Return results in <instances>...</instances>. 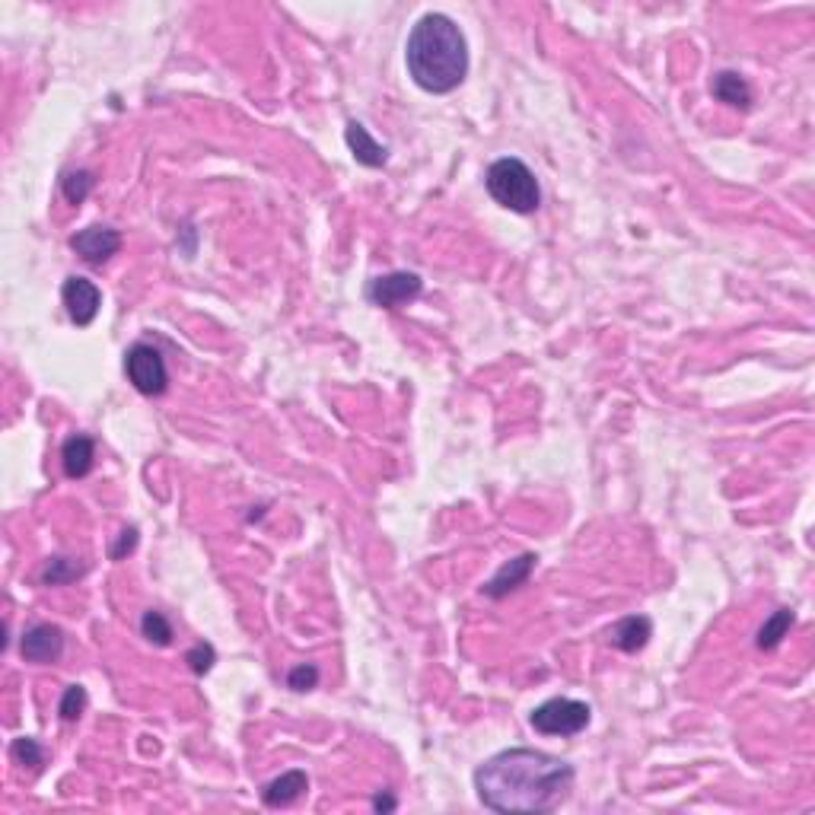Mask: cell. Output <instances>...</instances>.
Returning <instances> with one entry per match:
<instances>
[{
	"mask_svg": "<svg viewBox=\"0 0 815 815\" xmlns=\"http://www.w3.org/2000/svg\"><path fill=\"white\" fill-rule=\"evenodd\" d=\"M316 685H319V669L312 663L293 666L290 675H287V688H293V691H312Z\"/></svg>",
	"mask_w": 815,
	"mask_h": 815,
	"instance_id": "7402d4cb",
	"label": "cell"
},
{
	"mask_svg": "<svg viewBox=\"0 0 815 815\" xmlns=\"http://www.w3.org/2000/svg\"><path fill=\"white\" fill-rule=\"evenodd\" d=\"M710 90H714V96L720 99V102H726V106H733V109H749L752 106V90H749V83H745L739 74H733V71H720L717 77H714V86H710Z\"/></svg>",
	"mask_w": 815,
	"mask_h": 815,
	"instance_id": "9a60e30c",
	"label": "cell"
},
{
	"mask_svg": "<svg viewBox=\"0 0 815 815\" xmlns=\"http://www.w3.org/2000/svg\"><path fill=\"white\" fill-rule=\"evenodd\" d=\"M93 459H96V443H93V437H86V433H74V437L67 440L64 449H61L64 472L71 478L90 475L93 472Z\"/></svg>",
	"mask_w": 815,
	"mask_h": 815,
	"instance_id": "5bb4252c",
	"label": "cell"
},
{
	"mask_svg": "<svg viewBox=\"0 0 815 815\" xmlns=\"http://www.w3.org/2000/svg\"><path fill=\"white\" fill-rule=\"evenodd\" d=\"M484 185H488V195L513 214H532L542 204V188L535 182L532 169L516 156H504V160L491 163Z\"/></svg>",
	"mask_w": 815,
	"mask_h": 815,
	"instance_id": "3957f363",
	"label": "cell"
},
{
	"mask_svg": "<svg viewBox=\"0 0 815 815\" xmlns=\"http://www.w3.org/2000/svg\"><path fill=\"white\" fill-rule=\"evenodd\" d=\"M309 790V777L306 771H287L281 777H274L271 784L262 790V803L277 809V806H290V803H297L300 796Z\"/></svg>",
	"mask_w": 815,
	"mask_h": 815,
	"instance_id": "4fadbf2b",
	"label": "cell"
},
{
	"mask_svg": "<svg viewBox=\"0 0 815 815\" xmlns=\"http://www.w3.org/2000/svg\"><path fill=\"white\" fill-rule=\"evenodd\" d=\"M653 637V621L647 615H628L609 628V644L624 653H640Z\"/></svg>",
	"mask_w": 815,
	"mask_h": 815,
	"instance_id": "7c38bea8",
	"label": "cell"
},
{
	"mask_svg": "<svg viewBox=\"0 0 815 815\" xmlns=\"http://www.w3.org/2000/svg\"><path fill=\"white\" fill-rule=\"evenodd\" d=\"M93 185H96L93 172L80 169V172H67V176L61 179V192H64V198L71 201V204H83L86 195L93 192Z\"/></svg>",
	"mask_w": 815,
	"mask_h": 815,
	"instance_id": "ac0fdd59",
	"label": "cell"
},
{
	"mask_svg": "<svg viewBox=\"0 0 815 815\" xmlns=\"http://www.w3.org/2000/svg\"><path fill=\"white\" fill-rule=\"evenodd\" d=\"M20 653H23V660L26 663H58L61 660V653H64V634L61 628H55V624H32V628H26L23 634V644H20Z\"/></svg>",
	"mask_w": 815,
	"mask_h": 815,
	"instance_id": "9c48e42d",
	"label": "cell"
},
{
	"mask_svg": "<svg viewBox=\"0 0 815 815\" xmlns=\"http://www.w3.org/2000/svg\"><path fill=\"white\" fill-rule=\"evenodd\" d=\"M83 574V567L74 564L71 558H55L48 567H45V574H42V583L45 586H64V583H71Z\"/></svg>",
	"mask_w": 815,
	"mask_h": 815,
	"instance_id": "ffe728a7",
	"label": "cell"
},
{
	"mask_svg": "<svg viewBox=\"0 0 815 815\" xmlns=\"http://www.w3.org/2000/svg\"><path fill=\"white\" fill-rule=\"evenodd\" d=\"M344 141H348L354 160L360 166H370V169H379L389 163V150L386 144H379L376 137L360 125V121H348V128H344Z\"/></svg>",
	"mask_w": 815,
	"mask_h": 815,
	"instance_id": "8fae6325",
	"label": "cell"
},
{
	"mask_svg": "<svg viewBox=\"0 0 815 815\" xmlns=\"http://www.w3.org/2000/svg\"><path fill=\"white\" fill-rule=\"evenodd\" d=\"M405 64L424 93L443 96L459 90L468 74V42L456 20L446 13L421 16L405 42Z\"/></svg>",
	"mask_w": 815,
	"mask_h": 815,
	"instance_id": "7a4b0ae2",
	"label": "cell"
},
{
	"mask_svg": "<svg viewBox=\"0 0 815 815\" xmlns=\"http://www.w3.org/2000/svg\"><path fill=\"white\" fill-rule=\"evenodd\" d=\"M141 634L150 640V644H156V647H169V644H172V624L166 621L163 612H156V609L144 612V618H141Z\"/></svg>",
	"mask_w": 815,
	"mask_h": 815,
	"instance_id": "e0dca14e",
	"label": "cell"
},
{
	"mask_svg": "<svg viewBox=\"0 0 815 815\" xmlns=\"http://www.w3.org/2000/svg\"><path fill=\"white\" fill-rule=\"evenodd\" d=\"M373 809H379V812H389V809H395V800H392V796H386V793H379L376 800H373Z\"/></svg>",
	"mask_w": 815,
	"mask_h": 815,
	"instance_id": "d4e9b609",
	"label": "cell"
},
{
	"mask_svg": "<svg viewBox=\"0 0 815 815\" xmlns=\"http://www.w3.org/2000/svg\"><path fill=\"white\" fill-rule=\"evenodd\" d=\"M793 621L796 615L790 609H777L765 624H761V631H758V650H777L780 647V640L787 637V631L793 628Z\"/></svg>",
	"mask_w": 815,
	"mask_h": 815,
	"instance_id": "2e32d148",
	"label": "cell"
},
{
	"mask_svg": "<svg viewBox=\"0 0 815 815\" xmlns=\"http://www.w3.org/2000/svg\"><path fill=\"white\" fill-rule=\"evenodd\" d=\"M535 554H519V558H513V561H507L504 567L497 570V574L481 586V593L488 596V599H504V596H510L513 589H519V586H526V580H529V574L535 570Z\"/></svg>",
	"mask_w": 815,
	"mask_h": 815,
	"instance_id": "30bf717a",
	"label": "cell"
},
{
	"mask_svg": "<svg viewBox=\"0 0 815 815\" xmlns=\"http://www.w3.org/2000/svg\"><path fill=\"white\" fill-rule=\"evenodd\" d=\"M185 663L192 666V672L204 675V672H211V666L217 663V653L211 644H195L192 650L185 653Z\"/></svg>",
	"mask_w": 815,
	"mask_h": 815,
	"instance_id": "603a6c76",
	"label": "cell"
},
{
	"mask_svg": "<svg viewBox=\"0 0 815 815\" xmlns=\"http://www.w3.org/2000/svg\"><path fill=\"white\" fill-rule=\"evenodd\" d=\"M589 717H593L589 704L574 698H551L532 710L529 723L542 736H577L589 726Z\"/></svg>",
	"mask_w": 815,
	"mask_h": 815,
	"instance_id": "277c9868",
	"label": "cell"
},
{
	"mask_svg": "<svg viewBox=\"0 0 815 815\" xmlns=\"http://www.w3.org/2000/svg\"><path fill=\"white\" fill-rule=\"evenodd\" d=\"M134 548H137V529L131 526V529H125V532H121L118 545H115V548H112L109 554H112V561H121V558H125V554H131Z\"/></svg>",
	"mask_w": 815,
	"mask_h": 815,
	"instance_id": "cb8c5ba5",
	"label": "cell"
},
{
	"mask_svg": "<svg viewBox=\"0 0 815 815\" xmlns=\"http://www.w3.org/2000/svg\"><path fill=\"white\" fill-rule=\"evenodd\" d=\"M10 755H13L16 765H26V768H39L42 761H45V749H42V745H39L36 739H29V736L13 739Z\"/></svg>",
	"mask_w": 815,
	"mask_h": 815,
	"instance_id": "d6986e66",
	"label": "cell"
},
{
	"mask_svg": "<svg viewBox=\"0 0 815 815\" xmlns=\"http://www.w3.org/2000/svg\"><path fill=\"white\" fill-rule=\"evenodd\" d=\"M125 373L141 395H163L169 386L166 360L153 344H131L125 354Z\"/></svg>",
	"mask_w": 815,
	"mask_h": 815,
	"instance_id": "5b68a950",
	"label": "cell"
},
{
	"mask_svg": "<svg viewBox=\"0 0 815 815\" xmlns=\"http://www.w3.org/2000/svg\"><path fill=\"white\" fill-rule=\"evenodd\" d=\"M574 787V765L539 749H507L475 771V790L491 812H554Z\"/></svg>",
	"mask_w": 815,
	"mask_h": 815,
	"instance_id": "6da1fadb",
	"label": "cell"
},
{
	"mask_svg": "<svg viewBox=\"0 0 815 815\" xmlns=\"http://www.w3.org/2000/svg\"><path fill=\"white\" fill-rule=\"evenodd\" d=\"M83 707H86V688L71 685L64 691L61 704H58V714H61V720H77L83 714Z\"/></svg>",
	"mask_w": 815,
	"mask_h": 815,
	"instance_id": "44dd1931",
	"label": "cell"
},
{
	"mask_svg": "<svg viewBox=\"0 0 815 815\" xmlns=\"http://www.w3.org/2000/svg\"><path fill=\"white\" fill-rule=\"evenodd\" d=\"M61 300L67 306V316H71L74 325L86 328L93 325V319L99 316V306H102V293L99 287L90 281V277H67L64 287H61Z\"/></svg>",
	"mask_w": 815,
	"mask_h": 815,
	"instance_id": "52a82bcc",
	"label": "cell"
},
{
	"mask_svg": "<svg viewBox=\"0 0 815 815\" xmlns=\"http://www.w3.org/2000/svg\"><path fill=\"white\" fill-rule=\"evenodd\" d=\"M71 249L83 258L86 265H106L112 255L121 249V233L112 227H86L77 236H71Z\"/></svg>",
	"mask_w": 815,
	"mask_h": 815,
	"instance_id": "ba28073f",
	"label": "cell"
},
{
	"mask_svg": "<svg viewBox=\"0 0 815 815\" xmlns=\"http://www.w3.org/2000/svg\"><path fill=\"white\" fill-rule=\"evenodd\" d=\"M421 290H424V281L414 271H392L370 281L367 300L379 309H398V306H408L411 300H418Z\"/></svg>",
	"mask_w": 815,
	"mask_h": 815,
	"instance_id": "8992f818",
	"label": "cell"
}]
</instances>
